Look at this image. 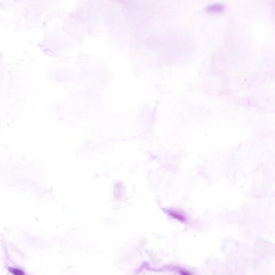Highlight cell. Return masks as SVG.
Returning a JSON list of instances; mask_svg holds the SVG:
<instances>
[{
  "label": "cell",
  "instance_id": "obj_1",
  "mask_svg": "<svg viewBox=\"0 0 275 275\" xmlns=\"http://www.w3.org/2000/svg\"><path fill=\"white\" fill-rule=\"evenodd\" d=\"M224 6L222 4L220 3H215V4H213L211 5H210L207 9L210 10H213V11H216V10H220L223 8Z\"/></svg>",
  "mask_w": 275,
  "mask_h": 275
},
{
  "label": "cell",
  "instance_id": "obj_2",
  "mask_svg": "<svg viewBox=\"0 0 275 275\" xmlns=\"http://www.w3.org/2000/svg\"><path fill=\"white\" fill-rule=\"evenodd\" d=\"M10 272L14 275H25L24 272L22 270L16 268H9Z\"/></svg>",
  "mask_w": 275,
  "mask_h": 275
}]
</instances>
